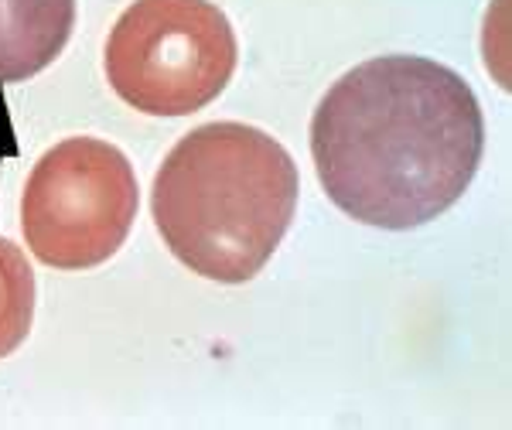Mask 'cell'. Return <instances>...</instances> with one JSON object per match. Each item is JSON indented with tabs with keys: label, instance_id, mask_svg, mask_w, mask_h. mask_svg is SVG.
<instances>
[{
	"label": "cell",
	"instance_id": "2",
	"mask_svg": "<svg viewBox=\"0 0 512 430\" xmlns=\"http://www.w3.org/2000/svg\"><path fill=\"white\" fill-rule=\"evenodd\" d=\"M297 188V164L280 140L233 120L205 123L164 157L154 226L192 274L246 284L291 229Z\"/></svg>",
	"mask_w": 512,
	"mask_h": 430
},
{
	"label": "cell",
	"instance_id": "5",
	"mask_svg": "<svg viewBox=\"0 0 512 430\" xmlns=\"http://www.w3.org/2000/svg\"><path fill=\"white\" fill-rule=\"evenodd\" d=\"M76 0H0V82H24L62 55Z\"/></svg>",
	"mask_w": 512,
	"mask_h": 430
},
{
	"label": "cell",
	"instance_id": "1",
	"mask_svg": "<svg viewBox=\"0 0 512 430\" xmlns=\"http://www.w3.org/2000/svg\"><path fill=\"white\" fill-rule=\"evenodd\" d=\"M485 151L475 89L448 65L383 55L345 72L311 117L325 195L362 226L407 233L444 215Z\"/></svg>",
	"mask_w": 512,
	"mask_h": 430
},
{
	"label": "cell",
	"instance_id": "3",
	"mask_svg": "<svg viewBox=\"0 0 512 430\" xmlns=\"http://www.w3.org/2000/svg\"><path fill=\"white\" fill-rule=\"evenodd\" d=\"M236 59V31L212 0H137L106 41V79L147 117H188L219 99Z\"/></svg>",
	"mask_w": 512,
	"mask_h": 430
},
{
	"label": "cell",
	"instance_id": "6",
	"mask_svg": "<svg viewBox=\"0 0 512 430\" xmlns=\"http://www.w3.org/2000/svg\"><path fill=\"white\" fill-rule=\"evenodd\" d=\"M35 321V274L11 239L0 236V359H7Z\"/></svg>",
	"mask_w": 512,
	"mask_h": 430
},
{
	"label": "cell",
	"instance_id": "4",
	"mask_svg": "<svg viewBox=\"0 0 512 430\" xmlns=\"http://www.w3.org/2000/svg\"><path fill=\"white\" fill-rule=\"evenodd\" d=\"M140 188L120 147L69 137L38 157L21 198L28 250L45 267L89 270L127 243Z\"/></svg>",
	"mask_w": 512,
	"mask_h": 430
}]
</instances>
